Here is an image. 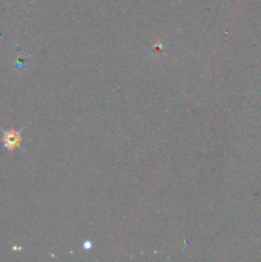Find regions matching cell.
<instances>
[{"label": "cell", "instance_id": "cell-1", "mask_svg": "<svg viewBox=\"0 0 261 262\" xmlns=\"http://www.w3.org/2000/svg\"><path fill=\"white\" fill-rule=\"evenodd\" d=\"M22 142V136L20 132L14 129L5 130L4 136H3V143H4V147L9 151H14V148H17L18 146Z\"/></svg>", "mask_w": 261, "mask_h": 262}]
</instances>
